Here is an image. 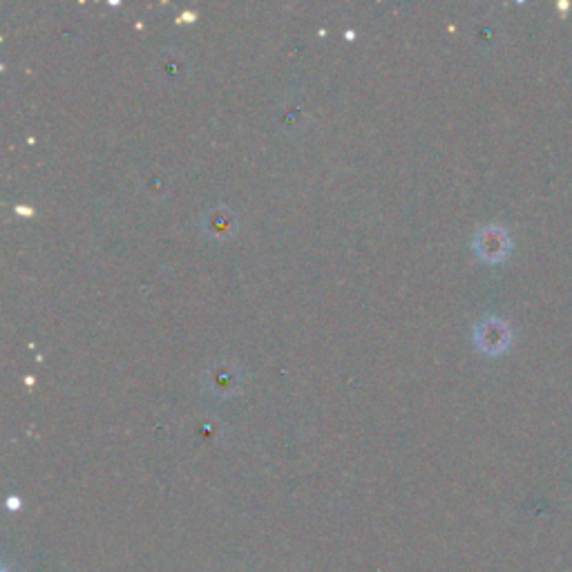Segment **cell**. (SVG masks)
<instances>
[{
	"mask_svg": "<svg viewBox=\"0 0 572 572\" xmlns=\"http://www.w3.org/2000/svg\"><path fill=\"white\" fill-rule=\"evenodd\" d=\"M512 331L508 324L499 318H488L476 327V342L488 354H501V351L510 345Z\"/></svg>",
	"mask_w": 572,
	"mask_h": 572,
	"instance_id": "6da1fadb",
	"label": "cell"
},
{
	"mask_svg": "<svg viewBox=\"0 0 572 572\" xmlns=\"http://www.w3.org/2000/svg\"><path fill=\"white\" fill-rule=\"evenodd\" d=\"M476 251L490 262H499L510 251V237L501 226H488L476 235Z\"/></svg>",
	"mask_w": 572,
	"mask_h": 572,
	"instance_id": "7a4b0ae2",
	"label": "cell"
}]
</instances>
